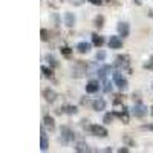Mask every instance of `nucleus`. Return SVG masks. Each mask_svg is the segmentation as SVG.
Returning a JSON list of instances; mask_svg holds the SVG:
<instances>
[{"mask_svg":"<svg viewBox=\"0 0 153 153\" xmlns=\"http://www.w3.org/2000/svg\"><path fill=\"white\" fill-rule=\"evenodd\" d=\"M115 66H117L120 71H123V72L132 74V69H130V57L126 55V54L117 57V60H115Z\"/></svg>","mask_w":153,"mask_h":153,"instance_id":"obj_1","label":"nucleus"},{"mask_svg":"<svg viewBox=\"0 0 153 153\" xmlns=\"http://www.w3.org/2000/svg\"><path fill=\"white\" fill-rule=\"evenodd\" d=\"M84 75H89V71H87V65L84 61H76L74 68H72V76H75V78H81V76Z\"/></svg>","mask_w":153,"mask_h":153,"instance_id":"obj_2","label":"nucleus"},{"mask_svg":"<svg viewBox=\"0 0 153 153\" xmlns=\"http://www.w3.org/2000/svg\"><path fill=\"white\" fill-rule=\"evenodd\" d=\"M113 83L117 84V87L120 89L121 92L127 91V87H129V81H127L124 76H123V72L121 71H115L113 72Z\"/></svg>","mask_w":153,"mask_h":153,"instance_id":"obj_3","label":"nucleus"},{"mask_svg":"<svg viewBox=\"0 0 153 153\" xmlns=\"http://www.w3.org/2000/svg\"><path fill=\"white\" fill-rule=\"evenodd\" d=\"M60 141L63 143V144H69L71 141H74V138H75V133L69 129L68 126H63L61 127V132H60Z\"/></svg>","mask_w":153,"mask_h":153,"instance_id":"obj_4","label":"nucleus"},{"mask_svg":"<svg viewBox=\"0 0 153 153\" xmlns=\"http://www.w3.org/2000/svg\"><path fill=\"white\" fill-rule=\"evenodd\" d=\"M132 115L136 118H144L147 115V107L143 103H135V106L132 109Z\"/></svg>","mask_w":153,"mask_h":153,"instance_id":"obj_5","label":"nucleus"},{"mask_svg":"<svg viewBox=\"0 0 153 153\" xmlns=\"http://www.w3.org/2000/svg\"><path fill=\"white\" fill-rule=\"evenodd\" d=\"M89 133H92L94 136H100V138H106L109 133H107V129L103 126H98V124H94L91 126V132Z\"/></svg>","mask_w":153,"mask_h":153,"instance_id":"obj_6","label":"nucleus"},{"mask_svg":"<svg viewBox=\"0 0 153 153\" xmlns=\"http://www.w3.org/2000/svg\"><path fill=\"white\" fill-rule=\"evenodd\" d=\"M109 48L110 49H120L123 48V40H121V35H110L109 38Z\"/></svg>","mask_w":153,"mask_h":153,"instance_id":"obj_7","label":"nucleus"},{"mask_svg":"<svg viewBox=\"0 0 153 153\" xmlns=\"http://www.w3.org/2000/svg\"><path fill=\"white\" fill-rule=\"evenodd\" d=\"M43 127H46L49 132H55V121L51 115H45L43 117Z\"/></svg>","mask_w":153,"mask_h":153,"instance_id":"obj_8","label":"nucleus"},{"mask_svg":"<svg viewBox=\"0 0 153 153\" xmlns=\"http://www.w3.org/2000/svg\"><path fill=\"white\" fill-rule=\"evenodd\" d=\"M43 98L48 101V103H54V101L58 98V94L52 89H43Z\"/></svg>","mask_w":153,"mask_h":153,"instance_id":"obj_9","label":"nucleus"},{"mask_svg":"<svg viewBox=\"0 0 153 153\" xmlns=\"http://www.w3.org/2000/svg\"><path fill=\"white\" fill-rule=\"evenodd\" d=\"M117 29H118V34H120L123 38H124V37H129V34H130L129 23H126V22H120L118 26H117Z\"/></svg>","mask_w":153,"mask_h":153,"instance_id":"obj_10","label":"nucleus"},{"mask_svg":"<svg viewBox=\"0 0 153 153\" xmlns=\"http://www.w3.org/2000/svg\"><path fill=\"white\" fill-rule=\"evenodd\" d=\"M100 91V81L98 80H91L86 84V92L87 94H97Z\"/></svg>","mask_w":153,"mask_h":153,"instance_id":"obj_11","label":"nucleus"},{"mask_svg":"<svg viewBox=\"0 0 153 153\" xmlns=\"http://www.w3.org/2000/svg\"><path fill=\"white\" fill-rule=\"evenodd\" d=\"M115 117H118L124 124H129L130 118H129V112H127V109H123V110H115Z\"/></svg>","mask_w":153,"mask_h":153,"instance_id":"obj_12","label":"nucleus"},{"mask_svg":"<svg viewBox=\"0 0 153 153\" xmlns=\"http://www.w3.org/2000/svg\"><path fill=\"white\" fill-rule=\"evenodd\" d=\"M40 149L42 152H46L49 149V143H48V136L45 133V129L42 127V130H40Z\"/></svg>","mask_w":153,"mask_h":153,"instance_id":"obj_13","label":"nucleus"},{"mask_svg":"<svg viewBox=\"0 0 153 153\" xmlns=\"http://www.w3.org/2000/svg\"><path fill=\"white\" fill-rule=\"evenodd\" d=\"M76 112V107L75 106H61L58 110H57V113L58 115H61V113H66V115H75Z\"/></svg>","mask_w":153,"mask_h":153,"instance_id":"obj_14","label":"nucleus"},{"mask_svg":"<svg viewBox=\"0 0 153 153\" xmlns=\"http://www.w3.org/2000/svg\"><path fill=\"white\" fill-rule=\"evenodd\" d=\"M92 107H94V110H97V112L104 110V109H106V101H104L103 98H97L95 101H92Z\"/></svg>","mask_w":153,"mask_h":153,"instance_id":"obj_15","label":"nucleus"},{"mask_svg":"<svg viewBox=\"0 0 153 153\" xmlns=\"http://www.w3.org/2000/svg\"><path fill=\"white\" fill-rule=\"evenodd\" d=\"M76 51H78L80 54H87L89 51H91V43H87V42H80L78 45H76Z\"/></svg>","mask_w":153,"mask_h":153,"instance_id":"obj_16","label":"nucleus"},{"mask_svg":"<svg viewBox=\"0 0 153 153\" xmlns=\"http://www.w3.org/2000/svg\"><path fill=\"white\" fill-rule=\"evenodd\" d=\"M65 23H66L68 28H72L75 25V16L72 14V12H66L65 14Z\"/></svg>","mask_w":153,"mask_h":153,"instance_id":"obj_17","label":"nucleus"},{"mask_svg":"<svg viewBox=\"0 0 153 153\" xmlns=\"http://www.w3.org/2000/svg\"><path fill=\"white\" fill-rule=\"evenodd\" d=\"M92 43L97 48H101V46L104 45V38L101 37V35H98V34H92Z\"/></svg>","mask_w":153,"mask_h":153,"instance_id":"obj_18","label":"nucleus"},{"mask_svg":"<svg viewBox=\"0 0 153 153\" xmlns=\"http://www.w3.org/2000/svg\"><path fill=\"white\" fill-rule=\"evenodd\" d=\"M45 58H46V61L49 63V66H51V68H58L60 63H58V60H57V58H55L52 54H48Z\"/></svg>","mask_w":153,"mask_h":153,"instance_id":"obj_19","label":"nucleus"},{"mask_svg":"<svg viewBox=\"0 0 153 153\" xmlns=\"http://www.w3.org/2000/svg\"><path fill=\"white\" fill-rule=\"evenodd\" d=\"M75 152L83 153V152H91V149H89V146H87L86 143H76V146H75Z\"/></svg>","mask_w":153,"mask_h":153,"instance_id":"obj_20","label":"nucleus"},{"mask_svg":"<svg viewBox=\"0 0 153 153\" xmlns=\"http://www.w3.org/2000/svg\"><path fill=\"white\" fill-rule=\"evenodd\" d=\"M42 74H43L45 78H52L54 76V71L51 68H46V66H42Z\"/></svg>","mask_w":153,"mask_h":153,"instance_id":"obj_21","label":"nucleus"},{"mask_svg":"<svg viewBox=\"0 0 153 153\" xmlns=\"http://www.w3.org/2000/svg\"><path fill=\"white\" fill-rule=\"evenodd\" d=\"M94 25H95L98 29H101V28L104 26V17H103V16H97L95 20H94Z\"/></svg>","mask_w":153,"mask_h":153,"instance_id":"obj_22","label":"nucleus"},{"mask_svg":"<svg viewBox=\"0 0 153 153\" xmlns=\"http://www.w3.org/2000/svg\"><path fill=\"white\" fill-rule=\"evenodd\" d=\"M123 143H124V144H127L129 147H135V146H136L135 139H132L129 135H124V136H123Z\"/></svg>","mask_w":153,"mask_h":153,"instance_id":"obj_23","label":"nucleus"},{"mask_svg":"<svg viewBox=\"0 0 153 153\" xmlns=\"http://www.w3.org/2000/svg\"><path fill=\"white\" fill-rule=\"evenodd\" d=\"M40 38H42V42H49V38H51V34H49V31L43 28V29L40 31Z\"/></svg>","mask_w":153,"mask_h":153,"instance_id":"obj_24","label":"nucleus"},{"mask_svg":"<svg viewBox=\"0 0 153 153\" xmlns=\"http://www.w3.org/2000/svg\"><path fill=\"white\" fill-rule=\"evenodd\" d=\"M113 118H115V113H106L103 117V121L106 124H110V123H113Z\"/></svg>","mask_w":153,"mask_h":153,"instance_id":"obj_25","label":"nucleus"},{"mask_svg":"<svg viewBox=\"0 0 153 153\" xmlns=\"http://www.w3.org/2000/svg\"><path fill=\"white\" fill-rule=\"evenodd\" d=\"M60 51H61V54L65 55V57H68V58H69V57H71V54H72V49H71V48H68V46H61V49H60Z\"/></svg>","mask_w":153,"mask_h":153,"instance_id":"obj_26","label":"nucleus"},{"mask_svg":"<svg viewBox=\"0 0 153 153\" xmlns=\"http://www.w3.org/2000/svg\"><path fill=\"white\" fill-rule=\"evenodd\" d=\"M103 83H104V87H103V91H104L106 94H109V92H112V83H110L109 80H104Z\"/></svg>","mask_w":153,"mask_h":153,"instance_id":"obj_27","label":"nucleus"},{"mask_svg":"<svg viewBox=\"0 0 153 153\" xmlns=\"http://www.w3.org/2000/svg\"><path fill=\"white\" fill-rule=\"evenodd\" d=\"M95 58H97V61H104L106 60V52H104V51H98Z\"/></svg>","mask_w":153,"mask_h":153,"instance_id":"obj_28","label":"nucleus"},{"mask_svg":"<svg viewBox=\"0 0 153 153\" xmlns=\"http://www.w3.org/2000/svg\"><path fill=\"white\" fill-rule=\"evenodd\" d=\"M87 123H89L87 120H83V121H81V127H83L86 132H91V126H89Z\"/></svg>","mask_w":153,"mask_h":153,"instance_id":"obj_29","label":"nucleus"},{"mask_svg":"<svg viewBox=\"0 0 153 153\" xmlns=\"http://www.w3.org/2000/svg\"><path fill=\"white\" fill-rule=\"evenodd\" d=\"M89 3H92V5H97V6H100V5H103V0H87Z\"/></svg>","mask_w":153,"mask_h":153,"instance_id":"obj_30","label":"nucleus"},{"mask_svg":"<svg viewBox=\"0 0 153 153\" xmlns=\"http://www.w3.org/2000/svg\"><path fill=\"white\" fill-rule=\"evenodd\" d=\"M144 68H147V69H153V57H152V60H150L149 63H146Z\"/></svg>","mask_w":153,"mask_h":153,"instance_id":"obj_31","label":"nucleus"},{"mask_svg":"<svg viewBox=\"0 0 153 153\" xmlns=\"http://www.w3.org/2000/svg\"><path fill=\"white\" fill-rule=\"evenodd\" d=\"M69 2H71V3H74V5H83V3L86 2V0H69Z\"/></svg>","mask_w":153,"mask_h":153,"instance_id":"obj_32","label":"nucleus"},{"mask_svg":"<svg viewBox=\"0 0 153 153\" xmlns=\"http://www.w3.org/2000/svg\"><path fill=\"white\" fill-rule=\"evenodd\" d=\"M133 101H136V103H141V95H139V94H133Z\"/></svg>","mask_w":153,"mask_h":153,"instance_id":"obj_33","label":"nucleus"},{"mask_svg":"<svg viewBox=\"0 0 153 153\" xmlns=\"http://www.w3.org/2000/svg\"><path fill=\"white\" fill-rule=\"evenodd\" d=\"M118 152L120 153H127V152H129V149H127V147H121V149H118Z\"/></svg>","mask_w":153,"mask_h":153,"instance_id":"obj_34","label":"nucleus"},{"mask_svg":"<svg viewBox=\"0 0 153 153\" xmlns=\"http://www.w3.org/2000/svg\"><path fill=\"white\" fill-rule=\"evenodd\" d=\"M81 104H89V100H87L86 97H83V98H81Z\"/></svg>","mask_w":153,"mask_h":153,"instance_id":"obj_35","label":"nucleus"},{"mask_svg":"<svg viewBox=\"0 0 153 153\" xmlns=\"http://www.w3.org/2000/svg\"><path fill=\"white\" fill-rule=\"evenodd\" d=\"M152 115H153V107H152Z\"/></svg>","mask_w":153,"mask_h":153,"instance_id":"obj_36","label":"nucleus"}]
</instances>
